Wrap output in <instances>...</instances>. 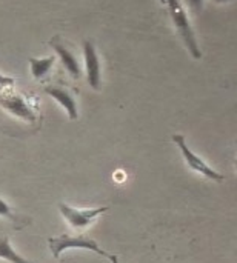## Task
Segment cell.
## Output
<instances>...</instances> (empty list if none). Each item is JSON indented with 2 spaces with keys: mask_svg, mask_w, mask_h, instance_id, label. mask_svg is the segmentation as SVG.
Segmentation results:
<instances>
[{
  "mask_svg": "<svg viewBox=\"0 0 237 263\" xmlns=\"http://www.w3.org/2000/svg\"><path fill=\"white\" fill-rule=\"evenodd\" d=\"M48 247L52 253V257L54 259H59L60 254L69 248H80V250H88L91 253H96L102 257H106L111 263H119L117 256L102 250L99 247V243L86 236H69V234H63V236H59V237H49L48 239Z\"/></svg>",
  "mask_w": 237,
  "mask_h": 263,
  "instance_id": "obj_1",
  "label": "cell"
},
{
  "mask_svg": "<svg viewBox=\"0 0 237 263\" xmlns=\"http://www.w3.org/2000/svg\"><path fill=\"white\" fill-rule=\"evenodd\" d=\"M167 5H168V9H170V15H171V20L177 29V32L180 34V37L184 39L188 51L191 52V55L194 59H200L202 57V52L199 49V45H197V40H196V35H194V31H193V26L190 23V18L187 15V11L182 5L180 0H165Z\"/></svg>",
  "mask_w": 237,
  "mask_h": 263,
  "instance_id": "obj_2",
  "label": "cell"
},
{
  "mask_svg": "<svg viewBox=\"0 0 237 263\" xmlns=\"http://www.w3.org/2000/svg\"><path fill=\"white\" fill-rule=\"evenodd\" d=\"M108 210H110V206L93 208V210H79V208L68 206L65 203H59V211H60L62 217L74 230H85V228H88L99 216H102Z\"/></svg>",
  "mask_w": 237,
  "mask_h": 263,
  "instance_id": "obj_3",
  "label": "cell"
},
{
  "mask_svg": "<svg viewBox=\"0 0 237 263\" xmlns=\"http://www.w3.org/2000/svg\"><path fill=\"white\" fill-rule=\"evenodd\" d=\"M173 140H174V143L180 148V153H182V156H184V159H185V162H187V165L193 170V171H196V173H200L202 176H205L207 179H211V180H214V182H224V176L221 174V173H217V171H214L208 163H205V160H202L199 156H196L190 148H188V145H187V142H185V137L184 136H180V134H174L173 136Z\"/></svg>",
  "mask_w": 237,
  "mask_h": 263,
  "instance_id": "obj_4",
  "label": "cell"
},
{
  "mask_svg": "<svg viewBox=\"0 0 237 263\" xmlns=\"http://www.w3.org/2000/svg\"><path fill=\"white\" fill-rule=\"evenodd\" d=\"M0 106L9 112L12 117L23 120L25 123H35L37 122V116L35 112L26 105L25 99L22 96L17 94H11V96H5L0 97Z\"/></svg>",
  "mask_w": 237,
  "mask_h": 263,
  "instance_id": "obj_5",
  "label": "cell"
},
{
  "mask_svg": "<svg viewBox=\"0 0 237 263\" xmlns=\"http://www.w3.org/2000/svg\"><path fill=\"white\" fill-rule=\"evenodd\" d=\"M49 45L57 52V55L60 57L62 65L71 74V77L76 79V80H79L82 77V66H80V62H79L77 55L62 42V39L59 35H56L54 39H51Z\"/></svg>",
  "mask_w": 237,
  "mask_h": 263,
  "instance_id": "obj_6",
  "label": "cell"
},
{
  "mask_svg": "<svg viewBox=\"0 0 237 263\" xmlns=\"http://www.w3.org/2000/svg\"><path fill=\"white\" fill-rule=\"evenodd\" d=\"M83 59H85V71H86V80L91 88L99 89L100 88V62L97 51L89 40H83Z\"/></svg>",
  "mask_w": 237,
  "mask_h": 263,
  "instance_id": "obj_7",
  "label": "cell"
},
{
  "mask_svg": "<svg viewBox=\"0 0 237 263\" xmlns=\"http://www.w3.org/2000/svg\"><path fill=\"white\" fill-rule=\"evenodd\" d=\"M45 92L48 96H51L68 114V117L71 120H76L79 117V111H77V103L74 96L63 86H54V85H48L45 86Z\"/></svg>",
  "mask_w": 237,
  "mask_h": 263,
  "instance_id": "obj_8",
  "label": "cell"
},
{
  "mask_svg": "<svg viewBox=\"0 0 237 263\" xmlns=\"http://www.w3.org/2000/svg\"><path fill=\"white\" fill-rule=\"evenodd\" d=\"M54 55L45 57V59H35V57H29V66H31V74L35 80H42L49 69L54 65Z\"/></svg>",
  "mask_w": 237,
  "mask_h": 263,
  "instance_id": "obj_9",
  "label": "cell"
},
{
  "mask_svg": "<svg viewBox=\"0 0 237 263\" xmlns=\"http://www.w3.org/2000/svg\"><path fill=\"white\" fill-rule=\"evenodd\" d=\"M0 259L8 260V262L11 263H32L29 262V260H26L25 257L19 256L12 250V247L9 243V239L6 236H0Z\"/></svg>",
  "mask_w": 237,
  "mask_h": 263,
  "instance_id": "obj_10",
  "label": "cell"
},
{
  "mask_svg": "<svg viewBox=\"0 0 237 263\" xmlns=\"http://www.w3.org/2000/svg\"><path fill=\"white\" fill-rule=\"evenodd\" d=\"M0 217H3V219H8V220H11V222H14V223H19V217L14 214V211L11 210V206L0 197Z\"/></svg>",
  "mask_w": 237,
  "mask_h": 263,
  "instance_id": "obj_11",
  "label": "cell"
},
{
  "mask_svg": "<svg viewBox=\"0 0 237 263\" xmlns=\"http://www.w3.org/2000/svg\"><path fill=\"white\" fill-rule=\"evenodd\" d=\"M188 3H190V8L197 14V12H200V9H202V6H204V0H188Z\"/></svg>",
  "mask_w": 237,
  "mask_h": 263,
  "instance_id": "obj_12",
  "label": "cell"
},
{
  "mask_svg": "<svg viewBox=\"0 0 237 263\" xmlns=\"http://www.w3.org/2000/svg\"><path fill=\"white\" fill-rule=\"evenodd\" d=\"M12 85H14V79L0 74V86H12Z\"/></svg>",
  "mask_w": 237,
  "mask_h": 263,
  "instance_id": "obj_13",
  "label": "cell"
},
{
  "mask_svg": "<svg viewBox=\"0 0 237 263\" xmlns=\"http://www.w3.org/2000/svg\"><path fill=\"white\" fill-rule=\"evenodd\" d=\"M217 3H227V2H231V0H216Z\"/></svg>",
  "mask_w": 237,
  "mask_h": 263,
  "instance_id": "obj_14",
  "label": "cell"
}]
</instances>
